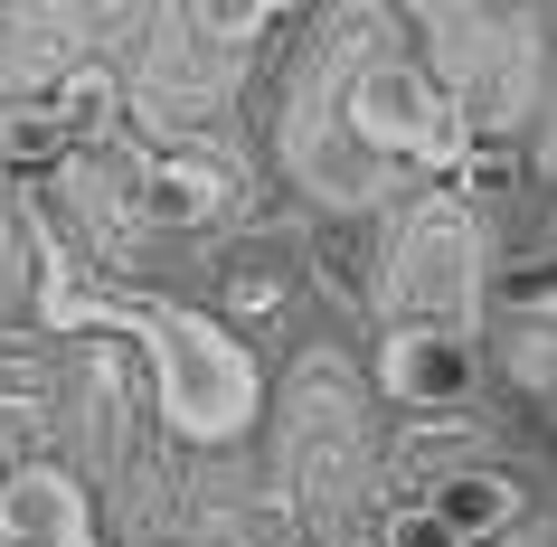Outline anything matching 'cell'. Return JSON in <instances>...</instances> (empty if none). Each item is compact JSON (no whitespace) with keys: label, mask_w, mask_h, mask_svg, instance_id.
Listing matches in <instances>:
<instances>
[{"label":"cell","mask_w":557,"mask_h":547,"mask_svg":"<svg viewBox=\"0 0 557 547\" xmlns=\"http://www.w3.org/2000/svg\"><path fill=\"white\" fill-rule=\"evenodd\" d=\"M38 312L58 321V331H123V340H143L151 387H161V415H171L189 444H236V434L256 425V406H264L256 359H246L208 312H189V302L86 293L58 256H48V264H38Z\"/></svg>","instance_id":"1"},{"label":"cell","mask_w":557,"mask_h":547,"mask_svg":"<svg viewBox=\"0 0 557 547\" xmlns=\"http://www.w3.org/2000/svg\"><path fill=\"white\" fill-rule=\"evenodd\" d=\"M350 133L369 151H397V161H435V171H454L463 161V104L435 86V76H416V66L397 58H369L350 76Z\"/></svg>","instance_id":"2"},{"label":"cell","mask_w":557,"mask_h":547,"mask_svg":"<svg viewBox=\"0 0 557 547\" xmlns=\"http://www.w3.org/2000/svg\"><path fill=\"white\" fill-rule=\"evenodd\" d=\"M387 293H397L416 321L463 331V302H472V208L463 199H425L407 217L397 264H387Z\"/></svg>","instance_id":"3"},{"label":"cell","mask_w":557,"mask_h":547,"mask_svg":"<svg viewBox=\"0 0 557 547\" xmlns=\"http://www.w3.org/2000/svg\"><path fill=\"white\" fill-rule=\"evenodd\" d=\"M104 104H114V86L95 66H58V76L20 86L0 104V171H48V161H66L76 142H95Z\"/></svg>","instance_id":"4"},{"label":"cell","mask_w":557,"mask_h":547,"mask_svg":"<svg viewBox=\"0 0 557 547\" xmlns=\"http://www.w3.org/2000/svg\"><path fill=\"white\" fill-rule=\"evenodd\" d=\"M379 387L397 406H463L472 387H482V349H472V331L407 321V331H387V349H379Z\"/></svg>","instance_id":"5"},{"label":"cell","mask_w":557,"mask_h":547,"mask_svg":"<svg viewBox=\"0 0 557 547\" xmlns=\"http://www.w3.org/2000/svg\"><path fill=\"white\" fill-rule=\"evenodd\" d=\"M0 547H95V500L58 462H20L0 482Z\"/></svg>","instance_id":"6"},{"label":"cell","mask_w":557,"mask_h":547,"mask_svg":"<svg viewBox=\"0 0 557 547\" xmlns=\"http://www.w3.org/2000/svg\"><path fill=\"white\" fill-rule=\"evenodd\" d=\"M236 179L208 171V161H189V151H151V161H133V208H143L151 227H199V217H227Z\"/></svg>","instance_id":"7"},{"label":"cell","mask_w":557,"mask_h":547,"mask_svg":"<svg viewBox=\"0 0 557 547\" xmlns=\"http://www.w3.org/2000/svg\"><path fill=\"white\" fill-rule=\"evenodd\" d=\"M425 510L444 519V529H454V538H500V529H510V519H520V482H500V472H444L435 490H425Z\"/></svg>","instance_id":"8"},{"label":"cell","mask_w":557,"mask_h":547,"mask_svg":"<svg viewBox=\"0 0 557 547\" xmlns=\"http://www.w3.org/2000/svg\"><path fill=\"white\" fill-rule=\"evenodd\" d=\"M500 302H510V312H529V321H557V256L510 264V274H500Z\"/></svg>","instance_id":"9"},{"label":"cell","mask_w":557,"mask_h":547,"mask_svg":"<svg viewBox=\"0 0 557 547\" xmlns=\"http://www.w3.org/2000/svg\"><path fill=\"white\" fill-rule=\"evenodd\" d=\"M387 547H463V538H454V529H444V519L425 510V500H416V510H397V519H387Z\"/></svg>","instance_id":"10"}]
</instances>
